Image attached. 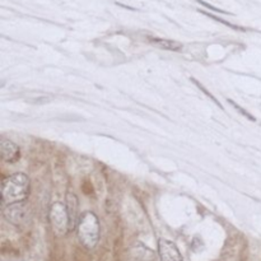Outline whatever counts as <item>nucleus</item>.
<instances>
[{"label":"nucleus","instance_id":"f257e3e1","mask_svg":"<svg viewBox=\"0 0 261 261\" xmlns=\"http://www.w3.org/2000/svg\"><path fill=\"white\" fill-rule=\"evenodd\" d=\"M30 195V178L24 173H15L3 181L2 201L3 204L22 203Z\"/></svg>","mask_w":261,"mask_h":261},{"label":"nucleus","instance_id":"f03ea898","mask_svg":"<svg viewBox=\"0 0 261 261\" xmlns=\"http://www.w3.org/2000/svg\"><path fill=\"white\" fill-rule=\"evenodd\" d=\"M78 237L86 249H94L99 240V222L98 218L92 212H86L79 218Z\"/></svg>","mask_w":261,"mask_h":261},{"label":"nucleus","instance_id":"7ed1b4c3","mask_svg":"<svg viewBox=\"0 0 261 261\" xmlns=\"http://www.w3.org/2000/svg\"><path fill=\"white\" fill-rule=\"evenodd\" d=\"M3 216L8 222L19 227V228H24L31 223V211L23 201L4 206Z\"/></svg>","mask_w":261,"mask_h":261},{"label":"nucleus","instance_id":"20e7f679","mask_svg":"<svg viewBox=\"0 0 261 261\" xmlns=\"http://www.w3.org/2000/svg\"><path fill=\"white\" fill-rule=\"evenodd\" d=\"M50 222L53 229L58 236H64L69 228V216L66 206L61 203H55L50 209Z\"/></svg>","mask_w":261,"mask_h":261},{"label":"nucleus","instance_id":"39448f33","mask_svg":"<svg viewBox=\"0 0 261 261\" xmlns=\"http://www.w3.org/2000/svg\"><path fill=\"white\" fill-rule=\"evenodd\" d=\"M161 261H182L180 251L173 242L168 240H160L158 242Z\"/></svg>","mask_w":261,"mask_h":261},{"label":"nucleus","instance_id":"423d86ee","mask_svg":"<svg viewBox=\"0 0 261 261\" xmlns=\"http://www.w3.org/2000/svg\"><path fill=\"white\" fill-rule=\"evenodd\" d=\"M0 153H2L3 161L8 163H15L20 158V150L17 144L7 139L0 142Z\"/></svg>","mask_w":261,"mask_h":261},{"label":"nucleus","instance_id":"0eeeda50","mask_svg":"<svg viewBox=\"0 0 261 261\" xmlns=\"http://www.w3.org/2000/svg\"><path fill=\"white\" fill-rule=\"evenodd\" d=\"M66 211L69 216V228L73 231L75 227H78L79 223V213H78V199L73 193H68L66 195Z\"/></svg>","mask_w":261,"mask_h":261},{"label":"nucleus","instance_id":"6e6552de","mask_svg":"<svg viewBox=\"0 0 261 261\" xmlns=\"http://www.w3.org/2000/svg\"><path fill=\"white\" fill-rule=\"evenodd\" d=\"M152 45L157 46V47L163 48V50H170V51H178L182 45L176 41H171V40H166V38H157V37H149L148 38Z\"/></svg>","mask_w":261,"mask_h":261},{"label":"nucleus","instance_id":"1a4fd4ad","mask_svg":"<svg viewBox=\"0 0 261 261\" xmlns=\"http://www.w3.org/2000/svg\"><path fill=\"white\" fill-rule=\"evenodd\" d=\"M73 261H92V256L84 249L76 247V249L74 250Z\"/></svg>","mask_w":261,"mask_h":261},{"label":"nucleus","instance_id":"9d476101","mask_svg":"<svg viewBox=\"0 0 261 261\" xmlns=\"http://www.w3.org/2000/svg\"><path fill=\"white\" fill-rule=\"evenodd\" d=\"M2 254L3 255H14V256H18V251L14 246H13L10 242H3L2 245Z\"/></svg>","mask_w":261,"mask_h":261},{"label":"nucleus","instance_id":"9b49d317","mask_svg":"<svg viewBox=\"0 0 261 261\" xmlns=\"http://www.w3.org/2000/svg\"><path fill=\"white\" fill-rule=\"evenodd\" d=\"M201 13H204V14H205V15H208V17H211V18H212V19H214V20H217V22L222 23V24L227 25V27H231V28H233V30H239V31H245V30H244V28H241V27H237V25L232 24V23L227 22V20H224V19H221V18L216 17V15H213V14H209V13H206V12H203V10H201Z\"/></svg>","mask_w":261,"mask_h":261},{"label":"nucleus","instance_id":"f8f14e48","mask_svg":"<svg viewBox=\"0 0 261 261\" xmlns=\"http://www.w3.org/2000/svg\"><path fill=\"white\" fill-rule=\"evenodd\" d=\"M228 102H229V103L232 105V106L234 107V109H237V111H239L240 114H242V115H244V116H246L247 119L250 120V121H256V119H255V117L252 116L251 114H249V112H247L246 110H244V109H242V107H240L239 105H237V103H234V102L232 101V99H228Z\"/></svg>","mask_w":261,"mask_h":261},{"label":"nucleus","instance_id":"ddd939ff","mask_svg":"<svg viewBox=\"0 0 261 261\" xmlns=\"http://www.w3.org/2000/svg\"><path fill=\"white\" fill-rule=\"evenodd\" d=\"M196 2H198L199 4L203 5V7H206V8H208V9L214 10V12H217V13H222V14H229V13L226 12V10H222V9H219V8L213 7V5H211V4H209V3H206V2H203V0H196Z\"/></svg>","mask_w":261,"mask_h":261},{"label":"nucleus","instance_id":"4468645a","mask_svg":"<svg viewBox=\"0 0 261 261\" xmlns=\"http://www.w3.org/2000/svg\"><path fill=\"white\" fill-rule=\"evenodd\" d=\"M50 261H65V255H64V251H55L50 255Z\"/></svg>","mask_w":261,"mask_h":261},{"label":"nucleus","instance_id":"2eb2a0df","mask_svg":"<svg viewBox=\"0 0 261 261\" xmlns=\"http://www.w3.org/2000/svg\"><path fill=\"white\" fill-rule=\"evenodd\" d=\"M82 189H83L86 195H91V194H93V186H92V184L89 182L88 180L84 181L83 185H82Z\"/></svg>","mask_w":261,"mask_h":261}]
</instances>
